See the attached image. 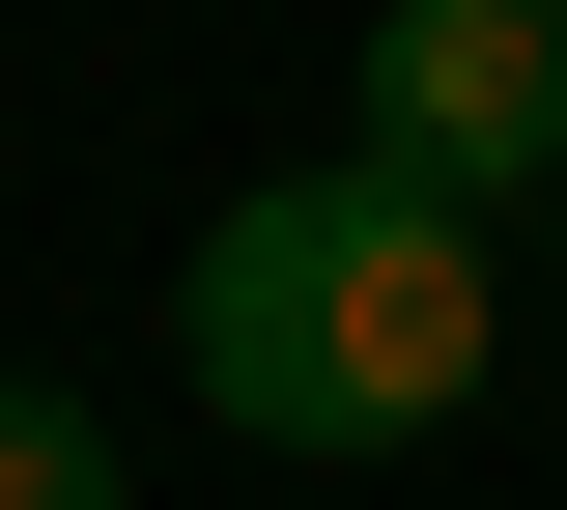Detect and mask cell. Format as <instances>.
I'll list each match as a JSON object with an SVG mask.
<instances>
[{"label": "cell", "instance_id": "obj_3", "mask_svg": "<svg viewBox=\"0 0 567 510\" xmlns=\"http://www.w3.org/2000/svg\"><path fill=\"white\" fill-rule=\"evenodd\" d=\"M0 510H142V482H114V426H85L58 368H0Z\"/></svg>", "mask_w": 567, "mask_h": 510}, {"label": "cell", "instance_id": "obj_1", "mask_svg": "<svg viewBox=\"0 0 567 510\" xmlns=\"http://www.w3.org/2000/svg\"><path fill=\"white\" fill-rule=\"evenodd\" d=\"M171 341H199V397L256 454H398V426L483 397L511 284H483V227L398 199V170H284V199L199 227V312H171Z\"/></svg>", "mask_w": 567, "mask_h": 510}, {"label": "cell", "instance_id": "obj_2", "mask_svg": "<svg viewBox=\"0 0 567 510\" xmlns=\"http://www.w3.org/2000/svg\"><path fill=\"white\" fill-rule=\"evenodd\" d=\"M369 170L398 199H567V0H369Z\"/></svg>", "mask_w": 567, "mask_h": 510}]
</instances>
